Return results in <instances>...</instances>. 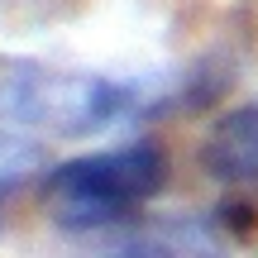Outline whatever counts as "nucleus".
<instances>
[{
  "label": "nucleus",
  "instance_id": "nucleus-1",
  "mask_svg": "<svg viewBox=\"0 0 258 258\" xmlns=\"http://www.w3.org/2000/svg\"><path fill=\"white\" fill-rule=\"evenodd\" d=\"M153 110V86L67 72L34 57H0V134H96Z\"/></svg>",
  "mask_w": 258,
  "mask_h": 258
},
{
  "label": "nucleus",
  "instance_id": "nucleus-2",
  "mask_svg": "<svg viewBox=\"0 0 258 258\" xmlns=\"http://www.w3.org/2000/svg\"><path fill=\"white\" fill-rule=\"evenodd\" d=\"M167 172H172L167 148L158 139H134L120 148H101V153L57 163L38 186V201L57 230H72V234L110 230L163 191Z\"/></svg>",
  "mask_w": 258,
  "mask_h": 258
},
{
  "label": "nucleus",
  "instance_id": "nucleus-3",
  "mask_svg": "<svg viewBox=\"0 0 258 258\" xmlns=\"http://www.w3.org/2000/svg\"><path fill=\"white\" fill-rule=\"evenodd\" d=\"M196 158H201V172L220 186H234V191L258 186V101L225 110L206 129Z\"/></svg>",
  "mask_w": 258,
  "mask_h": 258
},
{
  "label": "nucleus",
  "instance_id": "nucleus-4",
  "mask_svg": "<svg viewBox=\"0 0 258 258\" xmlns=\"http://www.w3.org/2000/svg\"><path fill=\"white\" fill-rule=\"evenodd\" d=\"M120 258H225V253L215 249L211 230L177 220V225H158V230L139 234Z\"/></svg>",
  "mask_w": 258,
  "mask_h": 258
},
{
  "label": "nucleus",
  "instance_id": "nucleus-5",
  "mask_svg": "<svg viewBox=\"0 0 258 258\" xmlns=\"http://www.w3.org/2000/svg\"><path fill=\"white\" fill-rule=\"evenodd\" d=\"M0 215H5V177H0Z\"/></svg>",
  "mask_w": 258,
  "mask_h": 258
}]
</instances>
